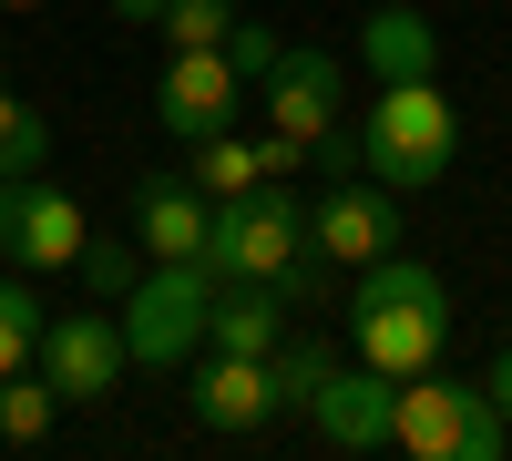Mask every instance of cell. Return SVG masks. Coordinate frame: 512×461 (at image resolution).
I'll list each match as a JSON object with an SVG mask.
<instances>
[{"label":"cell","instance_id":"1","mask_svg":"<svg viewBox=\"0 0 512 461\" xmlns=\"http://www.w3.org/2000/svg\"><path fill=\"white\" fill-rule=\"evenodd\" d=\"M349 349L369 369H390V380H410V369H431L451 349V287L441 267H420V257H369L359 287H349Z\"/></svg>","mask_w":512,"mask_h":461},{"label":"cell","instance_id":"2","mask_svg":"<svg viewBox=\"0 0 512 461\" xmlns=\"http://www.w3.org/2000/svg\"><path fill=\"white\" fill-rule=\"evenodd\" d=\"M451 164H461V113H451V93H441V72L379 82V103H369V123H359V175L420 195V185H441Z\"/></svg>","mask_w":512,"mask_h":461},{"label":"cell","instance_id":"3","mask_svg":"<svg viewBox=\"0 0 512 461\" xmlns=\"http://www.w3.org/2000/svg\"><path fill=\"white\" fill-rule=\"evenodd\" d=\"M390 451L410 461H502L512 451V421L482 380H451V369H410L400 400H390Z\"/></svg>","mask_w":512,"mask_h":461},{"label":"cell","instance_id":"4","mask_svg":"<svg viewBox=\"0 0 512 461\" xmlns=\"http://www.w3.org/2000/svg\"><path fill=\"white\" fill-rule=\"evenodd\" d=\"M205 308H216V267L205 257H154L134 277V298H123V349H134V369H195Z\"/></svg>","mask_w":512,"mask_h":461},{"label":"cell","instance_id":"5","mask_svg":"<svg viewBox=\"0 0 512 461\" xmlns=\"http://www.w3.org/2000/svg\"><path fill=\"white\" fill-rule=\"evenodd\" d=\"M297 257H308V205L277 175L246 195H216V226H205V267L216 277H287Z\"/></svg>","mask_w":512,"mask_h":461},{"label":"cell","instance_id":"6","mask_svg":"<svg viewBox=\"0 0 512 461\" xmlns=\"http://www.w3.org/2000/svg\"><path fill=\"white\" fill-rule=\"evenodd\" d=\"M390 246H400V185L328 175L308 195V257L318 267H369V257H390Z\"/></svg>","mask_w":512,"mask_h":461},{"label":"cell","instance_id":"7","mask_svg":"<svg viewBox=\"0 0 512 461\" xmlns=\"http://www.w3.org/2000/svg\"><path fill=\"white\" fill-rule=\"evenodd\" d=\"M31 369L62 390V410L113 400V390H123V369H134V349H123V318H103V308H52V318H41Z\"/></svg>","mask_w":512,"mask_h":461},{"label":"cell","instance_id":"8","mask_svg":"<svg viewBox=\"0 0 512 461\" xmlns=\"http://www.w3.org/2000/svg\"><path fill=\"white\" fill-rule=\"evenodd\" d=\"M82 205L52 185V175H0V267H72L82 257Z\"/></svg>","mask_w":512,"mask_h":461},{"label":"cell","instance_id":"9","mask_svg":"<svg viewBox=\"0 0 512 461\" xmlns=\"http://www.w3.org/2000/svg\"><path fill=\"white\" fill-rule=\"evenodd\" d=\"M236 113H246V72L226 52H164V72H154L164 144H205V134H226Z\"/></svg>","mask_w":512,"mask_h":461},{"label":"cell","instance_id":"10","mask_svg":"<svg viewBox=\"0 0 512 461\" xmlns=\"http://www.w3.org/2000/svg\"><path fill=\"white\" fill-rule=\"evenodd\" d=\"M256 93H267V134H287L297 154H318V144L338 134V62L308 52V41H287L277 72L256 82Z\"/></svg>","mask_w":512,"mask_h":461},{"label":"cell","instance_id":"11","mask_svg":"<svg viewBox=\"0 0 512 461\" xmlns=\"http://www.w3.org/2000/svg\"><path fill=\"white\" fill-rule=\"evenodd\" d=\"M390 400H400V380L359 359V369H328L308 390V421H318L328 451H390Z\"/></svg>","mask_w":512,"mask_h":461},{"label":"cell","instance_id":"12","mask_svg":"<svg viewBox=\"0 0 512 461\" xmlns=\"http://www.w3.org/2000/svg\"><path fill=\"white\" fill-rule=\"evenodd\" d=\"M185 400H195L205 431H267L277 410H287V400H277V369H267V359H236V349L205 359L195 380H185Z\"/></svg>","mask_w":512,"mask_h":461},{"label":"cell","instance_id":"13","mask_svg":"<svg viewBox=\"0 0 512 461\" xmlns=\"http://www.w3.org/2000/svg\"><path fill=\"white\" fill-rule=\"evenodd\" d=\"M297 328L287 287L277 277H216V308H205V349H236V359H267Z\"/></svg>","mask_w":512,"mask_h":461},{"label":"cell","instance_id":"14","mask_svg":"<svg viewBox=\"0 0 512 461\" xmlns=\"http://www.w3.org/2000/svg\"><path fill=\"white\" fill-rule=\"evenodd\" d=\"M205 226H216V195L195 175H144L134 185V246L144 257H205Z\"/></svg>","mask_w":512,"mask_h":461},{"label":"cell","instance_id":"15","mask_svg":"<svg viewBox=\"0 0 512 461\" xmlns=\"http://www.w3.org/2000/svg\"><path fill=\"white\" fill-rule=\"evenodd\" d=\"M359 62H369L379 82H420V72H441V31H431V11L379 0V11L359 21Z\"/></svg>","mask_w":512,"mask_h":461},{"label":"cell","instance_id":"16","mask_svg":"<svg viewBox=\"0 0 512 461\" xmlns=\"http://www.w3.org/2000/svg\"><path fill=\"white\" fill-rule=\"evenodd\" d=\"M185 175L205 185V195H246V185H267L277 175V154H267V134H205V144H185Z\"/></svg>","mask_w":512,"mask_h":461},{"label":"cell","instance_id":"17","mask_svg":"<svg viewBox=\"0 0 512 461\" xmlns=\"http://www.w3.org/2000/svg\"><path fill=\"white\" fill-rule=\"evenodd\" d=\"M72 267H82V298H103V308H123V298H134V277H144L154 257L134 246V226H123V236H82V257H72Z\"/></svg>","mask_w":512,"mask_h":461},{"label":"cell","instance_id":"18","mask_svg":"<svg viewBox=\"0 0 512 461\" xmlns=\"http://www.w3.org/2000/svg\"><path fill=\"white\" fill-rule=\"evenodd\" d=\"M52 421H62V390L41 380V369H11V380H0V441H52Z\"/></svg>","mask_w":512,"mask_h":461},{"label":"cell","instance_id":"19","mask_svg":"<svg viewBox=\"0 0 512 461\" xmlns=\"http://www.w3.org/2000/svg\"><path fill=\"white\" fill-rule=\"evenodd\" d=\"M41 287H31V267H11L0 277V380H11V369H31V349H41Z\"/></svg>","mask_w":512,"mask_h":461},{"label":"cell","instance_id":"20","mask_svg":"<svg viewBox=\"0 0 512 461\" xmlns=\"http://www.w3.org/2000/svg\"><path fill=\"white\" fill-rule=\"evenodd\" d=\"M41 164H52V113H31L0 82V175H41Z\"/></svg>","mask_w":512,"mask_h":461},{"label":"cell","instance_id":"21","mask_svg":"<svg viewBox=\"0 0 512 461\" xmlns=\"http://www.w3.org/2000/svg\"><path fill=\"white\" fill-rule=\"evenodd\" d=\"M164 52H216V41L236 31V0H164Z\"/></svg>","mask_w":512,"mask_h":461},{"label":"cell","instance_id":"22","mask_svg":"<svg viewBox=\"0 0 512 461\" xmlns=\"http://www.w3.org/2000/svg\"><path fill=\"white\" fill-rule=\"evenodd\" d=\"M216 52H226V62H236V72H246V82H267V72H277V52H287V41H277V31H267V21H246V11H236V31H226V41H216Z\"/></svg>","mask_w":512,"mask_h":461},{"label":"cell","instance_id":"23","mask_svg":"<svg viewBox=\"0 0 512 461\" xmlns=\"http://www.w3.org/2000/svg\"><path fill=\"white\" fill-rule=\"evenodd\" d=\"M482 390H492V400H502V421H512V339H502V349H492V369H482Z\"/></svg>","mask_w":512,"mask_h":461},{"label":"cell","instance_id":"24","mask_svg":"<svg viewBox=\"0 0 512 461\" xmlns=\"http://www.w3.org/2000/svg\"><path fill=\"white\" fill-rule=\"evenodd\" d=\"M103 11H113V21H134V31H154V21H164V0H103Z\"/></svg>","mask_w":512,"mask_h":461},{"label":"cell","instance_id":"25","mask_svg":"<svg viewBox=\"0 0 512 461\" xmlns=\"http://www.w3.org/2000/svg\"><path fill=\"white\" fill-rule=\"evenodd\" d=\"M0 11H41V0H0Z\"/></svg>","mask_w":512,"mask_h":461}]
</instances>
